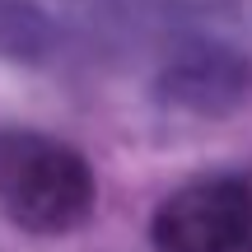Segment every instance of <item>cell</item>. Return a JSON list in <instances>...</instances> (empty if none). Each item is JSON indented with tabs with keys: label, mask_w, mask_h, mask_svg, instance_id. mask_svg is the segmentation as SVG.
Listing matches in <instances>:
<instances>
[{
	"label": "cell",
	"mask_w": 252,
	"mask_h": 252,
	"mask_svg": "<svg viewBox=\"0 0 252 252\" xmlns=\"http://www.w3.org/2000/svg\"><path fill=\"white\" fill-rule=\"evenodd\" d=\"M98 178L75 145L42 131H0V210L24 234H70L94 215Z\"/></svg>",
	"instance_id": "obj_1"
},
{
	"label": "cell",
	"mask_w": 252,
	"mask_h": 252,
	"mask_svg": "<svg viewBox=\"0 0 252 252\" xmlns=\"http://www.w3.org/2000/svg\"><path fill=\"white\" fill-rule=\"evenodd\" d=\"M154 252H252V173L191 178L159 201Z\"/></svg>",
	"instance_id": "obj_2"
}]
</instances>
